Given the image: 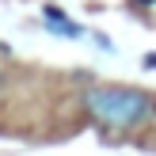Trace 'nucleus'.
<instances>
[{"label": "nucleus", "instance_id": "nucleus-2", "mask_svg": "<svg viewBox=\"0 0 156 156\" xmlns=\"http://www.w3.org/2000/svg\"><path fill=\"white\" fill-rule=\"evenodd\" d=\"M46 27H50L53 34H65V38H80V34H84V27H76V23H69L61 8H46Z\"/></svg>", "mask_w": 156, "mask_h": 156}, {"label": "nucleus", "instance_id": "nucleus-3", "mask_svg": "<svg viewBox=\"0 0 156 156\" xmlns=\"http://www.w3.org/2000/svg\"><path fill=\"white\" fill-rule=\"evenodd\" d=\"M133 4H152V0H133Z\"/></svg>", "mask_w": 156, "mask_h": 156}, {"label": "nucleus", "instance_id": "nucleus-1", "mask_svg": "<svg viewBox=\"0 0 156 156\" xmlns=\"http://www.w3.org/2000/svg\"><path fill=\"white\" fill-rule=\"evenodd\" d=\"M84 107L107 129H133L156 114V95L141 88H126V84H99L84 91Z\"/></svg>", "mask_w": 156, "mask_h": 156}]
</instances>
